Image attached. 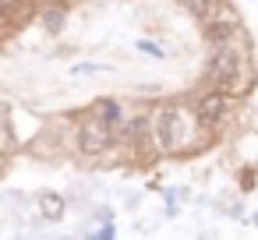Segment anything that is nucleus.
Segmentation results:
<instances>
[{
    "instance_id": "obj_13",
    "label": "nucleus",
    "mask_w": 258,
    "mask_h": 240,
    "mask_svg": "<svg viewBox=\"0 0 258 240\" xmlns=\"http://www.w3.org/2000/svg\"><path fill=\"white\" fill-rule=\"evenodd\" d=\"M96 71H110V64H78L75 74H96Z\"/></svg>"
},
{
    "instance_id": "obj_14",
    "label": "nucleus",
    "mask_w": 258,
    "mask_h": 240,
    "mask_svg": "<svg viewBox=\"0 0 258 240\" xmlns=\"http://www.w3.org/2000/svg\"><path fill=\"white\" fill-rule=\"evenodd\" d=\"M8 29H11V18H8V15H0V36H4Z\"/></svg>"
},
{
    "instance_id": "obj_6",
    "label": "nucleus",
    "mask_w": 258,
    "mask_h": 240,
    "mask_svg": "<svg viewBox=\"0 0 258 240\" xmlns=\"http://www.w3.org/2000/svg\"><path fill=\"white\" fill-rule=\"evenodd\" d=\"M117 141H120L131 155H138L142 148H156V145H152V113H149V110H138V113L124 117V124H120V131H117Z\"/></svg>"
},
{
    "instance_id": "obj_9",
    "label": "nucleus",
    "mask_w": 258,
    "mask_h": 240,
    "mask_svg": "<svg viewBox=\"0 0 258 240\" xmlns=\"http://www.w3.org/2000/svg\"><path fill=\"white\" fill-rule=\"evenodd\" d=\"M39 212H43V219H60L64 215V198L57 191H43L39 194Z\"/></svg>"
},
{
    "instance_id": "obj_15",
    "label": "nucleus",
    "mask_w": 258,
    "mask_h": 240,
    "mask_svg": "<svg viewBox=\"0 0 258 240\" xmlns=\"http://www.w3.org/2000/svg\"><path fill=\"white\" fill-rule=\"evenodd\" d=\"M251 222H254V226H258V212H254V219H251Z\"/></svg>"
},
{
    "instance_id": "obj_4",
    "label": "nucleus",
    "mask_w": 258,
    "mask_h": 240,
    "mask_svg": "<svg viewBox=\"0 0 258 240\" xmlns=\"http://www.w3.org/2000/svg\"><path fill=\"white\" fill-rule=\"evenodd\" d=\"M29 152L39 159H60L68 152H78V138H75V124L68 120H53L43 134H36L29 141Z\"/></svg>"
},
{
    "instance_id": "obj_7",
    "label": "nucleus",
    "mask_w": 258,
    "mask_h": 240,
    "mask_svg": "<svg viewBox=\"0 0 258 240\" xmlns=\"http://www.w3.org/2000/svg\"><path fill=\"white\" fill-rule=\"evenodd\" d=\"M205 36H209V43H223V39H247V32H244V25H240V18H237V11H230L226 4L205 22Z\"/></svg>"
},
{
    "instance_id": "obj_5",
    "label": "nucleus",
    "mask_w": 258,
    "mask_h": 240,
    "mask_svg": "<svg viewBox=\"0 0 258 240\" xmlns=\"http://www.w3.org/2000/svg\"><path fill=\"white\" fill-rule=\"evenodd\" d=\"M195 113H198V120H202L209 131H219V127L230 124V117L237 113V96H230V92H223V89H209L205 96H198Z\"/></svg>"
},
{
    "instance_id": "obj_11",
    "label": "nucleus",
    "mask_w": 258,
    "mask_h": 240,
    "mask_svg": "<svg viewBox=\"0 0 258 240\" xmlns=\"http://www.w3.org/2000/svg\"><path fill=\"white\" fill-rule=\"evenodd\" d=\"M29 4H36V0H0V15L8 18H22L29 11Z\"/></svg>"
},
{
    "instance_id": "obj_8",
    "label": "nucleus",
    "mask_w": 258,
    "mask_h": 240,
    "mask_svg": "<svg viewBox=\"0 0 258 240\" xmlns=\"http://www.w3.org/2000/svg\"><path fill=\"white\" fill-rule=\"evenodd\" d=\"M96 113H99L113 131H120V124H124V117H127V110H124L120 99H99V103H96Z\"/></svg>"
},
{
    "instance_id": "obj_12",
    "label": "nucleus",
    "mask_w": 258,
    "mask_h": 240,
    "mask_svg": "<svg viewBox=\"0 0 258 240\" xmlns=\"http://www.w3.org/2000/svg\"><path fill=\"white\" fill-rule=\"evenodd\" d=\"M138 50L149 53V57H156V60H166V57H170V53H166L159 43H152V39H138Z\"/></svg>"
},
{
    "instance_id": "obj_1",
    "label": "nucleus",
    "mask_w": 258,
    "mask_h": 240,
    "mask_svg": "<svg viewBox=\"0 0 258 240\" xmlns=\"http://www.w3.org/2000/svg\"><path fill=\"white\" fill-rule=\"evenodd\" d=\"M152 145L159 155H195L209 145V127L198 120L195 106L159 103L152 110Z\"/></svg>"
},
{
    "instance_id": "obj_2",
    "label": "nucleus",
    "mask_w": 258,
    "mask_h": 240,
    "mask_svg": "<svg viewBox=\"0 0 258 240\" xmlns=\"http://www.w3.org/2000/svg\"><path fill=\"white\" fill-rule=\"evenodd\" d=\"M209 89H223L230 96H247L254 85V71H251V57H247V39H223V43H209L205 53V78Z\"/></svg>"
},
{
    "instance_id": "obj_10",
    "label": "nucleus",
    "mask_w": 258,
    "mask_h": 240,
    "mask_svg": "<svg viewBox=\"0 0 258 240\" xmlns=\"http://www.w3.org/2000/svg\"><path fill=\"white\" fill-rule=\"evenodd\" d=\"M184 8H187L198 22H209V18L223 8V0H184Z\"/></svg>"
},
{
    "instance_id": "obj_3",
    "label": "nucleus",
    "mask_w": 258,
    "mask_h": 240,
    "mask_svg": "<svg viewBox=\"0 0 258 240\" xmlns=\"http://www.w3.org/2000/svg\"><path fill=\"white\" fill-rule=\"evenodd\" d=\"M75 138H78V152L89 155V159H103L113 141H117V131L96 113V106H89L78 120H75Z\"/></svg>"
}]
</instances>
